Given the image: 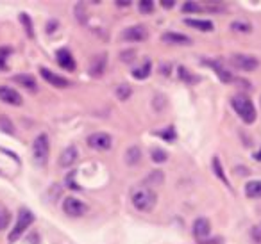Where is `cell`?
I'll return each mask as SVG.
<instances>
[{"mask_svg":"<svg viewBox=\"0 0 261 244\" xmlns=\"http://www.w3.org/2000/svg\"><path fill=\"white\" fill-rule=\"evenodd\" d=\"M158 136L161 137V139H165V141H168V143H172V141H175V130H174V127H167L165 130H158Z\"/></svg>","mask_w":261,"mask_h":244,"instance_id":"cell-28","label":"cell"},{"mask_svg":"<svg viewBox=\"0 0 261 244\" xmlns=\"http://www.w3.org/2000/svg\"><path fill=\"white\" fill-rule=\"evenodd\" d=\"M142 161V150L138 146H130L129 150L125 151V162L129 166H136Z\"/></svg>","mask_w":261,"mask_h":244,"instance_id":"cell-19","label":"cell"},{"mask_svg":"<svg viewBox=\"0 0 261 244\" xmlns=\"http://www.w3.org/2000/svg\"><path fill=\"white\" fill-rule=\"evenodd\" d=\"M106 61H108V55L106 54H98L93 57V61H91L90 65V73L93 77H100L102 73H104L106 70Z\"/></svg>","mask_w":261,"mask_h":244,"instance_id":"cell-16","label":"cell"},{"mask_svg":"<svg viewBox=\"0 0 261 244\" xmlns=\"http://www.w3.org/2000/svg\"><path fill=\"white\" fill-rule=\"evenodd\" d=\"M177 73H179V79L185 80L186 84H197V82H199V77L193 75V73H190L188 68H185V66H179Z\"/></svg>","mask_w":261,"mask_h":244,"instance_id":"cell-21","label":"cell"},{"mask_svg":"<svg viewBox=\"0 0 261 244\" xmlns=\"http://www.w3.org/2000/svg\"><path fill=\"white\" fill-rule=\"evenodd\" d=\"M161 6H163V8H174V2H172V0H170V2H167V0H165V2H161Z\"/></svg>","mask_w":261,"mask_h":244,"instance_id":"cell-36","label":"cell"},{"mask_svg":"<svg viewBox=\"0 0 261 244\" xmlns=\"http://www.w3.org/2000/svg\"><path fill=\"white\" fill-rule=\"evenodd\" d=\"M115 93L118 97V100H127L130 97V93H133V89H130L129 84H120V86H116Z\"/></svg>","mask_w":261,"mask_h":244,"instance_id":"cell-25","label":"cell"},{"mask_svg":"<svg viewBox=\"0 0 261 244\" xmlns=\"http://www.w3.org/2000/svg\"><path fill=\"white\" fill-rule=\"evenodd\" d=\"M150 157H152V161L156 162V164H161V162L167 161L168 155H167V151L161 150V148H154V150H152V155H150Z\"/></svg>","mask_w":261,"mask_h":244,"instance_id":"cell-29","label":"cell"},{"mask_svg":"<svg viewBox=\"0 0 261 244\" xmlns=\"http://www.w3.org/2000/svg\"><path fill=\"white\" fill-rule=\"evenodd\" d=\"M204 65L210 66V68L213 70L215 73H217L218 79H220L224 84H232V80H236L234 77H232V73L229 72L227 68H224V66H222L218 61H210V59H204Z\"/></svg>","mask_w":261,"mask_h":244,"instance_id":"cell-12","label":"cell"},{"mask_svg":"<svg viewBox=\"0 0 261 244\" xmlns=\"http://www.w3.org/2000/svg\"><path fill=\"white\" fill-rule=\"evenodd\" d=\"M150 70H152L150 61H145V65H143V66L133 70V77H135V79H147V77L150 75Z\"/></svg>","mask_w":261,"mask_h":244,"instance_id":"cell-22","label":"cell"},{"mask_svg":"<svg viewBox=\"0 0 261 244\" xmlns=\"http://www.w3.org/2000/svg\"><path fill=\"white\" fill-rule=\"evenodd\" d=\"M140 8V13H143V15H150V13L154 11V2H150V0H142L138 4Z\"/></svg>","mask_w":261,"mask_h":244,"instance_id":"cell-31","label":"cell"},{"mask_svg":"<svg viewBox=\"0 0 261 244\" xmlns=\"http://www.w3.org/2000/svg\"><path fill=\"white\" fill-rule=\"evenodd\" d=\"M0 100L9 105H22V95L9 86H0Z\"/></svg>","mask_w":261,"mask_h":244,"instance_id":"cell-13","label":"cell"},{"mask_svg":"<svg viewBox=\"0 0 261 244\" xmlns=\"http://www.w3.org/2000/svg\"><path fill=\"white\" fill-rule=\"evenodd\" d=\"M77 157H79V150L72 144V146L65 148V151L61 154V157H59V166H61V168H72V166L75 164Z\"/></svg>","mask_w":261,"mask_h":244,"instance_id":"cell-14","label":"cell"},{"mask_svg":"<svg viewBox=\"0 0 261 244\" xmlns=\"http://www.w3.org/2000/svg\"><path fill=\"white\" fill-rule=\"evenodd\" d=\"M56 61H58V65L61 66L63 70H66V72H75L77 63H75V59H73L72 52L66 50V48H61V50L56 52Z\"/></svg>","mask_w":261,"mask_h":244,"instance_id":"cell-10","label":"cell"},{"mask_svg":"<svg viewBox=\"0 0 261 244\" xmlns=\"http://www.w3.org/2000/svg\"><path fill=\"white\" fill-rule=\"evenodd\" d=\"M63 210L70 218H81V216H84L88 212V205L83 203L81 200H77V198L68 196L63 201Z\"/></svg>","mask_w":261,"mask_h":244,"instance_id":"cell-7","label":"cell"},{"mask_svg":"<svg viewBox=\"0 0 261 244\" xmlns=\"http://www.w3.org/2000/svg\"><path fill=\"white\" fill-rule=\"evenodd\" d=\"M48 154H50V143H48L47 134H40L33 143V159L34 164L43 168L48 162Z\"/></svg>","mask_w":261,"mask_h":244,"instance_id":"cell-4","label":"cell"},{"mask_svg":"<svg viewBox=\"0 0 261 244\" xmlns=\"http://www.w3.org/2000/svg\"><path fill=\"white\" fill-rule=\"evenodd\" d=\"M231 29L236 30V33H250L252 27H250V23H245V22H232Z\"/></svg>","mask_w":261,"mask_h":244,"instance_id":"cell-30","label":"cell"},{"mask_svg":"<svg viewBox=\"0 0 261 244\" xmlns=\"http://www.w3.org/2000/svg\"><path fill=\"white\" fill-rule=\"evenodd\" d=\"M161 40L165 41V43H172V45H192V40H190L188 36H185V34H179V33H165L163 36H161Z\"/></svg>","mask_w":261,"mask_h":244,"instance_id":"cell-17","label":"cell"},{"mask_svg":"<svg viewBox=\"0 0 261 244\" xmlns=\"http://www.w3.org/2000/svg\"><path fill=\"white\" fill-rule=\"evenodd\" d=\"M229 63H231V66H234L236 70H242V72H254V70L259 68V61L247 54H232L229 57Z\"/></svg>","mask_w":261,"mask_h":244,"instance_id":"cell-5","label":"cell"},{"mask_svg":"<svg viewBox=\"0 0 261 244\" xmlns=\"http://www.w3.org/2000/svg\"><path fill=\"white\" fill-rule=\"evenodd\" d=\"M40 73H41V77H43L45 82H48L50 86H56V87H68L70 86L68 79H65V77L50 72V70L45 68V66H41V68H40Z\"/></svg>","mask_w":261,"mask_h":244,"instance_id":"cell-11","label":"cell"},{"mask_svg":"<svg viewBox=\"0 0 261 244\" xmlns=\"http://www.w3.org/2000/svg\"><path fill=\"white\" fill-rule=\"evenodd\" d=\"M150 180H154L152 184H161V182H163V173H161V171H154L152 175H150L149 178L145 180V182L150 184Z\"/></svg>","mask_w":261,"mask_h":244,"instance_id":"cell-33","label":"cell"},{"mask_svg":"<svg viewBox=\"0 0 261 244\" xmlns=\"http://www.w3.org/2000/svg\"><path fill=\"white\" fill-rule=\"evenodd\" d=\"M136 57V52L135 50H127V52H122V55H120V59H122L123 63H130L133 59Z\"/></svg>","mask_w":261,"mask_h":244,"instance_id":"cell-35","label":"cell"},{"mask_svg":"<svg viewBox=\"0 0 261 244\" xmlns=\"http://www.w3.org/2000/svg\"><path fill=\"white\" fill-rule=\"evenodd\" d=\"M202 8H200L197 2H185L182 4V13H200Z\"/></svg>","mask_w":261,"mask_h":244,"instance_id":"cell-32","label":"cell"},{"mask_svg":"<svg viewBox=\"0 0 261 244\" xmlns=\"http://www.w3.org/2000/svg\"><path fill=\"white\" fill-rule=\"evenodd\" d=\"M13 54L11 47H0V72H6L8 70V59Z\"/></svg>","mask_w":261,"mask_h":244,"instance_id":"cell-23","label":"cell"},{"mask_svg":"<svg viewBox=\"0 0 261 244\" xmlns=\"http://www.w3.org/2000/svg\"><path fill=\"white\" fill-rule=\"evenodd\" d=\"M9 221H11V214H9V210L4 207V205L0 203V230L8 228Z\"/></svg>","mask_w":261,"mask_h":244,"instance_id":"cell-26","label":"cell"},{"mask_svg":"<svg viewBox=\"0 0 261 244\" xmlns=\"http://www.w3.org/2000/svg\"><path fill=\"white\" fill-rule=\"evenodd\" d=\"M34 223V214L29 210V208L22 207L18 210V218H16V225L13 226L11 233H9V242H16V240L20 239V237L23 235V232H27V228H29L31 225Z\"/></svg>","mask_w":261,"mask_h":244,"instance_id":"cell-3","label":"cell"},{"mask_svg":"<svg viewBox=\"0 0 261 244\" xmlns=\"http://www.w3.org/2000/svg\"><path fill=\"white\" fill-rule=\"evenodd\" d=\"M13 82L20 84V86L25 87L27 91H36L38 89L36 79H34L33 75H29V73H18V75L13 77Z\"/></svg>","mask_w":261,"mask_h":244,"instance_id":"cell-15","label":"cell"},{"mask_svg":"<svg viewBox=\"0 0 261 244\" xmlns=\"http://www.w3.org/2000/svg\"><path fill=\"white\" fill-rule=\"evenodd\" d=\"M20 22L23 23V29L29 34V38H34V29H33V20H31V16L22 13V15H20Z\"/></svg>","mask_w":261,"mask_h":244,"instance_id":"cell-27","label":"cell"},{"mask_svg":"<svg viewBox=\"0 0 261 244\" xmlns=\"http://www.w3.org/2000/svg\"><path fill=\"white\" fill-rule=\"evenodd\" d=\"M252 157H254V159H256V161H259V162H261V148H259V150H257V151H256V154H254V155H252Z\"/></svg>","mask_w":261,"mask_h":244,"instance_id":"cell-37","label":"cell"},{"mask_svg":"<svg viewBox=\"0 0 261 244\" xmlns=\"http://www.w3.org/2000/svg\"><path fill=\"white\" fill-rule=\"evenodd\" d=\"M130 201H133L135 208H138V210L150 212L154 207H156L158 196L150 187L143 186V187H138V189L133 191V194H130Z\"/></svg>","mask_w":261,"mask_h":244,"instance_id":"cell-2","label":"cell"},{"mask_svg":"<svg viewBox=\"0 0 261 244\" xmlns=\"http://www.w3.org/2000/svg\"><path fill=\"white\" fill-rule=\"evenodd\" d=\"M185 23L188 27H193V29L202 30V33H211V30L215 29L213 23H211L210 20H193V18H188V20H185Z\"/></svg>","mask_w":261,"mask_h":244,"instance_id":"cell-18","label":"cell"},{"mask_svg":"<svg viewBox=\"0 0 261 244\" xmlns=\"http://www.w3.org/2000/svg\"><path fill=\"white\" fill-rule=\"evenodd\" d=\"M231 105L232 109H234V112L240 116V119H242L243 123H247V125H252L254 121H256V107H254V102L250 100L247 95H234V97L231 98Z\"/></svg>","mask_w":261,"mask_h":244,"instance_id":"cell-1","label":"cell"},{"mask_svg":"<svg viewBox=\"0 0 261 244\" xmlns=\"http://www.w3.org/2000/svg\"><path fill=\"white\" fill-rule=\"evenodd\" d=\"M245 194L249 198H261V180H250V182H247Z\"/></svg>","mask_w":261,"mask_h":244,"instance_id":"cell-20","label":"cell"},{"mask_svg":"<svg viewBox=\"0 0 261 244\" xmlns=\"http://www.w3.org/2000/svg\"><path fill=\"white\" fill-rule=\"evenodd\" d=\"M213 171H215V175H217L218 178H220L222 182L225 184V186H229V182H227V176H225L224 168H222V164H220V159H218V157H215V159H213Z\"/></svg>","mask_w":261,"mask_h":244,"instance_id":"cell-24","label":"cell"},{"mask_svg":"<svg viewBox=\"0 0 261 244\" xmlns=\"http://www.w3.org/2000/svg\"><path fill=\"white\" fill-rule=\"evenodd\" d=\"M211 233V225L207 218H197L193 221V235L199 242H202L204 239H207Z\"/></svg>","mask_w":261,"mask_h":244,"instance_id":"cell-9","label":"cell"},{"mask_svg":"<svg viewBox=\"0 0 261 244\" xmlns=\"http://www.w3.org/2000/svg\"><path fill=\"white\" fill-rule=\"evenodd\" d=\"M122 41H129V43H138V41H145L149 38V30L145 25H130L122 30L120 34Z\"/></svg>","mask_w":261,"mask_h":244,"instance_id":"cell-6","label":"cell"},{"mask_svg":"<svg viewBox=\"0 0 261 244\" xmlns=\"http://www.w3.org/2000/svg\"><path fill=\"white\" fill-rule=\"evenodd\" d=\"M113 144V137L108 132H95L91 136H88V146L93 150H109Z\"/></svg>","mask_w":261,"mask_h":244,"instance_id":"cell-8","label":"cell"},{"mask_svg":"<svg viewBox=\"0 0 261 244\" xmlns=\"http://www.w3.org/2000/svg\"><path fill=\"white\" fill-rule=\"evenodd\" d=\"M8 125H11V121H9L8 118H0V129L9 134H15V129H11V127H8Z\"/></svg>","mask_w":261,"mask_h":244,"instance_id":"cell-34","label":"cell"}]
</instances>
